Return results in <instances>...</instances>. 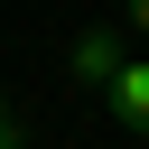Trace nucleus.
I'll return each instance as SVG.
<instances>
[{
  "label": "nucleus",
  "instance_id": "4",
  "mask_svg": "<svg viewBox=\"0 0 149 149\" xmlns=\"http://www.w3.org/2000/svg\"><path fill=\"white\" fill-rule=\"evenodd\" d=\"M130 28H149V0H130Z\"/></svg>",
  "mask_w": 149,
  "mask_h": 149
},
{
  "label": "nucleus",
  "instance_id": "3",
  "mask_svg": "<svg viewBox=\"0 0 149 149\" xmlns=\"http://www.w3.org/2000/svg\"><path fill=\"white\" fill-rule=\"evenodd\" d=\"M0 149H19V121H9V112H0Z\"/></svg>",
  "mask_w": 149,
  "mask_h": 149
},
{
  "label": "nucleus",
  "instance_id": "2",
  "mask_svg": "<svg viewBox=\"0 0 149 149\" xmlns=\"http://www.w3.org/2000/svg\"><path fill=\"white\" fill-rule=\"evenodd\" d=\"M121 65H130V56H121V37H112V28H84V37H74V74H84L93 93H102Z\"/></svg>",
  "mask_w": 149,
  "mask_h": 149
},
{
  "label": "nucleus",
  "instance_id": "1",
  "mask_svg": "<svg viewBox=\"0 0 149 149\" xmlns=\"http://www.w3.org/2000/svg\"><path fill=\"white\" fill-rule=\"evenodd\" d=\"M102 102H112V121H121L130 140H149V65H121V74L102 84Z\"/></svg>",
  "mask_w": 149,
  "mask_h": 149
}]
</instances>
